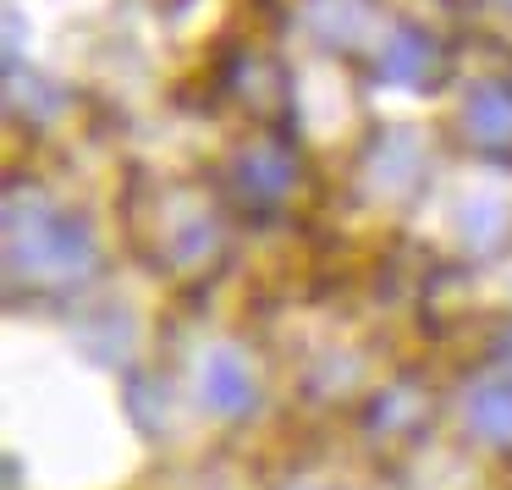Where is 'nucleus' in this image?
<instances>
[{
    "label": "nucleus",
    "instance_id": "1",
    "mask_svg": "<svg viewBox=\"0 0 512 490\" xmlns=\"http://www.w3.org/2000/svg\"><path fill=\"white\" fill-rule=\"evenodd\" d=\"M6 270H12V281L34 276L45 287H72L94 270V237L72 215H56L45 204L28 210L23 199H12V210H6Z\"/></svg>",
    "mask_w": 512,
    "mask_h": 490
},
{
    "label": "nucleus",
    "instance_id": "2",
    "mask_svg": "<svg viewBox=\"0 0 512 490\" xmlns=\"http://www.w3.org/2000/svg\"><path fill=\"white\" fill-rule=\"evenodd\" d=\"M138 232H144V248L171 270H199L215 259L221 248V226H215V210L199 199L193 188H160L155 199L138 210Z\"/></svg>",
    "mask_w": 512,
    "mask_h": 490
},
{
    "label": "nucleus",
    "instance_id": "3",
    "mask_svg": "<svg viewBox=\"0 0 512 490\" xmlns=\"http://www.w3.org/2000/svg\"><path fill=\"white\" fill-rule=\"evenodd\" d=\"M298 177H303V166L281 138H254V144H243L232 155V166H226V193H232L243 210H276V204L292 199Z\"/></svg>",
    "mask_w": 512,
    "mask_h": 490
},
{
    "label": "nucleus",
    "instance_id": "4",
    "mask_svg": "<svg viewBox=\"0 0 512 490\" xmlns=\"http://www.w3.org/2000/svg\"><path fill=\"white\" fill-rule=\"evenodd\" d=\"M419 171H424L419 133H386L375 149H369L364 177H369V188H375V193H402V188H413Z\"/></svg>",
    "mask_w": 512,
    "mask_h": 490
},
{
    "label": "nucleus",
    "instance_id": "5",
    "mask_svg": "<svg viewBox=\"0 0 512 490\" xmlns=\"http://www.w3.org/2000/svg\"><path fill=\"white\" fill-rule=\"evenodd\" d=\"M204 402L226 419L254 408V369H248L243 353H210L204 364Z\"/></svg>",
    "mask_w": 512,
    "mask_h": 490
},
{
    "label": "nucleus",
    "instance_id": "6",
    "mask_svg": "<svg viewBox=\"0 0 512 490\" xmlns=\"http://www.w3.org/2000/svg\"><path fill=\"white\" fill-rule=\"evenodd\" d=\"M380 78L402 83V89H419L424 78L435 72V39H424L419 28H397V34L380 45Z\"/></svg>",
    "mask_w": 512,
    "mask_h": 490
},
{
    "label": "nucleus",
    "instance_id": "7",
    "mask_svg": "<svg viewBox=\"0 0 512 490\" xmlns=\"http://www.w3.org/2000/svg\"><path fill=\"white\" fill-rule=\"evenodd\" d=\"M463 127H468L474 144L507 149L512 144V89H501V83L474 89V94H468V105H463Z\"/></svg>",
    "mask_w": 512,
    "mask_h": 490
},
{
    "label": "nucleus",
    "instance_id": "8",
    "mask_svg": "<svg viewBox=\"0 0 512 490\" xmlns=\"http://www.w3.org/2000/svg\"><path fill=\"white\" fill-rule=\"evenodd\" d=\"M468 430L490 446H512V380H485L468 397Z\"/></svg>",
    "mask_w": 512,
    "mask_h": 490
},
{
    "label": "nucleus",
    "instance_id": "9",
    "mask_svg": "<svg viewBox=\"0 0 512 490\" xmlns=\"http://www.w3.org/2000/svg\"><path fill=\"white\" fill-rule=\"evenodd\" d=\"M364 23V6L358 0H309V28L325 45H347Z\"/></svg>",
    "mask_w": 512,
    "mask_h": 490
},
{
    "label": "nucleus",
    "instance_id": "10",
    "mask_svg": "<svg viewBox=\"0 0 512 490\" xmlns=\"http://www.w3.org/2000/svg\"><path fill=\"white\" fill-rule=\"evenodd\" d=\"M501 364L512 369V336H507V342H501Z\"/></svg>",
    "mask_w": 512,
    "mask_h": 490
}]
</instances>
